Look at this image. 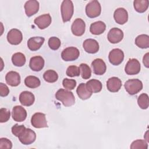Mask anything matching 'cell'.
Masks as SVG:
<instances>
[{"label": "cell", "mask_w": 149, "mask_h": 149, "mask_svg": "<svg viewBox=\"0 0 149 149\" xmlns=\"http://www.w3.org/2000/svg\"><path fill=\"white\" fill-rule=\"evenodd\" d=\"M109 62L115 66L120 65L123 61L124 53L119 48H115L112 49L108 56Z\"/></svg>", "instance_id": "ba28073f"}, {"label": "cell", "mask_w": 149, "mask_h": 149, "mask_svg": "<svg viewBox=\"0 0 149 149\" xmlns=\"http://www.w3.org/2000/svg\"><path fill=\"white\" fill-rule=\"evenodd\" d=\"M148 148L147 143L145 140L138 139L132 142L130 146L132 149H147Z\"/></svg>", "instance_id": "836d02e7"}, {"label": "cell", "mask_w": 149, "mask_h": 149, "mask_svg": "<svg viewBox=\"0 0 149 149\" xmlns=\"http://www.w3.org/2000/svg\"><path fill=\"white\" fill-rule=\"evenodd\" d=\"M91 67L94 73L97 75L104 74L107 70V66L105 62L100 58L94 59L91 63Z\"/></svg>", "instance_id": "5bb4252c"}, {"label": "cell", "mask_w": 149, "mask_h": 149, "mask_svg": "<svg viewBox=\"0 0 149 149\" xmlns=\"http://www.w3.org/2000/svg\"><path fill=\"white\" fill-rule=\"evenodd\" d=\"M51 16L49 13H47L37 17L34 22L40 29L42 30L48 27L51 24Z\"/></svg>", "instance_id": "9a60e30c"}, {"label": "cell", "mask_w": 149, "mask_h": 149, "mask_svg": "<svg viewBox=\"0 0 149 149\" xmlns=\"http://www.w3.org/2000/svg\"><path fill=\"white\" fill-rule=\"evenodd\" d=\"M62 85L65 89L72 90L76 87V81L74 79H69L68 78H65L63 80Z\"/></svg>", "instance_id": "8d00e7d4"}, {"label": "cell", "mask_w": 149, "mask_h": 149, "mask_svg": "<svg viewBox=\"0 0 149 149\" xmlns=\"http://www.w3.org/2000/svg\"><path fill=\"white\" fill-rule=\"evenodd\" d=\"M137 104L140 108L143 109H147L149 106L148 95L146 93L141 94L137 98Z\"/></svg>", "instance_id": "1f68e13d"}, {"label": "cell", "mask_w": 149, "mask_h": 149, "mask_svg": "<svg viewBox=\"0 0 149 149\" xmlns=\"http://www.w3.org/2000/svg\"><path fill=\"white\" fill-rule=\"evenodd\" d=\"M30 69L35 72L41 70L44 66V59L41 56H35L31 58L29 62Z\"/></svg>", "instance_id": "ffe728a7"}, {"label": "cell", "mask_w": 149, "mask_h": 149, "mask_svg": "<svg viewBox=\"0 0 149 149\" xmlns=\"http://www.w3.org/2000/svg\"><path fill=\"white\" fill-rule=\"evenodd\" d=\"M122 87V81L117 77H112L107 81V89L112 93L118 92Z\"/></svg>", "instance_id": "603a6c76"}, {"label": "cell", "mask_w": 149, "mask_h": 149, "mask_svg": "<svg viewBox=\"0 0 149 149\" xmlns=\"http://www.w3.org/2000/svg\"><path fill=\"white\" fill-rule=\"evenodd\" d=\"M101 12V6L98 1H91L86 6V13L90 18H94L99 16Z\"/></svg>", "instance_id": "277c9868"}, {"label": "cell", "mask_w": 149, "mask_h": 149, "mask_svg": "<svg viewBox=\"0 0 149 149\" xmlns=\"http://www.w3.org/2000/svg\"><path fill=\"white\" fill-rule=\"evenodd\" d=\"M125 88L130 95H134L140 92L143 88V83L137 79H130L125 83Z\"/></svg>", "instance_id": "3957f363"}, {"label": "cell", "mask_w": 149, "mask_h": 149, "mask_svg": "<svg viewBox=\"0 0 149 149\" xmlns=\"http://www.w3.org/2000/svg\"><path fill=\"white\" fill-rule=\"evenodd\" d=\"M106 29L105 24L102 21L94 22L90 25V31L94 35H100L102 34Z\"/></svg>", "instance_id": "cb8c5ba5"}, {"label": "cell", "mask_w": 149, "mask_h": 149, "mask_svg": "<svg viewBox=\"0 0 149 149\" xmlns=\"http://www.w3.org/2000/svg\"><path fill=\"white\" fill-rule=\"evenodd\" d=\"M61 11L62 20L64 23L69 22L74 12V6L72 1L65 0L63 1L61 6Z\"/></svg>", "instance_id": "7a4b0ae2"}, {"label": "cell", "mask_w": 149, "mask_h": 149, "mask_svg": "<svg viewBox=\"0 0 149 149\" xmlns=\"http://www.w3.org/2000/svg\"><path fill=\"white\" fill-rule=\"evenodd\" d=\"M123 38V33L120 29L114 27L111 29L107 36L108 41L112 44H116L122 40Z\"/></svg>", "instance_id": "7c38bea8"}, {"label": "cell", "mask_w": 149, "mask_h": 149, "mask_svg": "<svg viewBox=\"0 0 149 149\" xmlns=\"http://www.w3.org/2000/svg\"><path fill=\"white\" fill-rule=\"evenodd\" d=\"M149 55V53L147 52L146 53L144 56H143V64L144 65V66L147 68H148L149 67V59H148V56Z\"/></svg>", "instance_id": "b9f144b4"}, {"label": "cell", "mask_w": 149, "mask_h": 149, "mask_svg": "<svg viewBox=\"0 0 149 149\" xmlns=\"http://www.w3.org/2000/svg\"><path fill=\"white\" fill-rule=\"evenodd\" d=\"M25 13L28 17H30L37 13L39 10V2L36 0L27 1L24 6Z\"/></svg>", "instance_id": "ac0fdd59"}, {"label": "cell", "mask_w": 149, "mask_h": 149, "mask_svg": "<svg viewBox=\"0 0 149 149\" xmlns=\"http://www.w3.org/2000/svg\"><path fill=\"white\" fill-rule=\"evenodd\" d=\"M23 40L22 32L17 29H11L7 34V40L12 45H18Z\"/></svg>", "instance_id": "8fae6325"}, {"label": "cell", "mask_w": 149, "mask_h": 149, "mask_svg": "<svg viewBox=\"0 0 149 149\" xmlns=\"http://www.w3.org/2000/svg\"><path fill=\"white\" fill-rule=\"evenodd\" d=\"M12 147V143L7 138L0 139V148L1 149H10Z\"/></svg>", "instance_id": "ab89813d"}, {"label": "cell", "mask_w": 149, "mask_h": 149, "mask_svg": "<svg viewBox=\"0 0 149 149\" xmlns=\"http://www.w3.org/2000/svg\"><path fill=\"white\" fill-rule=\"evenodd\" d=\"M44 41V38L42 37H31L27 41V47L32 51H37L42 45Z\"/></svg>", "instance_id": "44dd1931"}, {"label": "cell", "mask_w": 149, "mask_h": 149, "mask_svg": "<svg viewBox=\"0 0 149 149\" xmlns=\"http://www.w3.org/2000/svg\"><path fill=\"white\" fill-rule=\"evenodd\" d=\"M135 44L140 48L149 47V36L147 34H140L135 39Z\"/></svg>", "instance_id": "4316f807"}, {"label": "cell", "mask_w": 149, "mask_h": 149, "mask_svg": "<svg viewBox=\"0 0 149 149\" xmlns=\"http://www.w3.org/2000/svg\"><path fill=\"white\" fill-rule=\"evenodd\" d=\"M43 78L48 83H54L58 79V73L54 70H48L43 74Z\"/></svg>", "instance_id": "4dcf8cb0"}, {"label": "cell", "mask_w": 149, "mask_h": 149, "mask_svg": "<svg viewBox=\"0 0 149 149\" xmlns=\"http://www.w3.org/2000/svg\"><path fill=\"white\" fill-rule=\"evenodd\" d=\"M147 133H148V131H147V132L146 133V134H145V135H146V136H147ZM146 139V140H147V142H148V141H149V140H148V137H147Z\"/></svg>", "instance_id": "7bdbcfd3"}, {"label": "cell", "mask_w": 149, "mask_h": 149, "mask_svg": "<svg viewBox=\"0 0 149 149\" xmlns=\"http://www.w3.org/2000/svg\"><path fill=\"white\" fill-rule=\"evenodd\" d=\"M35 101L34 94L28 91L22 92L19 95V101L20 104L26 107H30L33 104Z\"/></svg>", "instance_id": "d6986e66"}, {"label": "cell", "mask_w": 149, "mask_h": 149, "mask_svg": "<svg viewBox=\"0 0 149 149\" xmlns=\"http://www.w3.org/2000/svg\"><path fill=\"white\" fill-rule=\"evenodd\" d=\"M86 87L88 90L92 93H99L102 90V83L101 82L96 79H91L86 83Z\"/></svg>", "instance_id": "484cf974"}, {"label": "cell", "mask_w": 149, "mask_h": 149, "mask_svg": "<svg viewBox=\"0 0 149 149\" xmlns=\"http://www.w3.org/2000/svg\"><path fill=\"white\" fill-rule=\"evenodd\" d=\"M19 141L24 145H29L34 142L36 139V133L30 128H26L18 136Z\"/></svg>", "instance_id": "5b68a950"}, {"label": "cell", "mask_w": 149, "mask_h": 149, "mask_svg": "<svg viewBox=\"0 0 149 149\" xmlns=\"http://www.w3.org/2000/svg\"><path fill=\"white\" fill-rule=\"evenodd\" d=\"M76 93L79 97L83 100L88 99L92 95V93L87 88L86 83H80L78 86L76 90Z\"/></svg>", "instance_id": "d4e9b609"}, {"label": "cell", "mask_w": 149, "mask_h": 149, "mask_svg": "<svg viewBox=\"0 0 149 149\" xmlns=\"http://www.w3.org/2000/svg\"><path fill=\"white\" fill-rule=\"evenodd\" d=\"M12 116L15 121L22 122L26 119L27 117V112L23 107L16 105L12 109Z\"/></svg>", "instance_id": "4fadbf2b"}, {"label": "cell", "mask_w": 149, "mask_h": 149, "mask_svg": "<svg viewBox=\"0 0 149 149\" xmlns=\"http://www.w3.org/2000/svg\"><path fill=\"white\" fill-rule=\"evenodd\" d=\"M85 22L80 18L76 19L71 26L72 32L76 36H81L85 32Z\"/></svg>", "instance_id": "30bf717a"}, {"label": "cell", "mask_w": 149, "mask_h": 149, "mask_svg": "<svg viewBox=\"0 0 149 149\" xmlns=\"http://www.w3.org/2000/svg\"><path fill=\"white\" fill-rule=\"evenodd\" d=\"M26 129L24 125H19L18 124H15L12 127V133L13 135L17 137L23 132Z\"/></svg>", "instance_id": "f35d334b"}, {"label": "cell", "mask_w": 149, "mask_h": 149, "mask_svg": "<svg viewBox=\"0 0 149 149\" xmlns=\"http://www.w3.org/2000/svg\"><path fill=\"white\" fill-rule=\"evenodd\" d=\"M61 44V40L58 37H52L48 40V46L52 50H57L59 49Z\"/></svg>", "instance_id": "d590c367"}, {"label": "cell", "mask_w": 149, "mask_h": 149, "mask_svg": "<svg viewBox=\"0 0 149 149\" xmlns=\"http://www.w3.org/2000/svg\"><path fill=\"white\" fill-rule=\"evenodd\" d=\"M79 50L74 47L66 48L61 53L62 59L66 62L75 61L79 58Z\"/></svg>", "instance_id": "8992f818"}, {"label": "cell", "mask_w": 149, "mask_h": 149, "mask_svg": "<svg viewBox=\"0 0 149 149\" xmlns=\"http://www.w3.org/2000/svg\"><path fill=\"white\" fill-rule=\"evenodd\" d=\"M10 116V112L9 109L2 108L0 109V122L5 123L8 121Z\"/></svg>", "instance_id": "74e56055"}, {"label": "cell", "mask_w": 149, "mask_h": 149, "mask_svg": "<svg viewBox=\"0 0 149 149\" xmlns=\"http://www.w3.org/2000/svg\"><path fill=\"white\" fill-rule=\"evenodd\" d=\"M83 47L84 51L89 54H95L99 50L98 42L92 38L84 40L83 43Z\"/></svg>", "instance_id": "2e32d148"}, {"label": "cell", "mask_w": 149, "mask_h": 149, "mask_svg": "<svg viewBox=\"0 0 149 149\" xmlns=\"http://www.w3.org/2000/svg\"><path fill=\"white\" fill-rule=\"evenodd\" d=\"M80 70L81 77L83 79H88L91 76V70L89 66L86 63H81Z\"/></svg>", "instance_id": "d6a6232c"}, {"label": "cell", "mask_w": 149, "mask_h": 149, "mask_svg": "<svg viewBox=\"0 0 149 149\" xmlns=\"http://www.w3.org/2000/svg\"><path fill=\"white\" fill-rule=\"evenodd\" d=\"M26 59L24 55L21 52H16L12 56V63L18 67L23 66L26 63Z\"/></svg>", "instance_id": "f546056e"}, {"label": "cell", "mask_w": 149, "mask_h": 149, "mask_svg": "<svg viewBox=\"0 0 149 149\" xmlns=\"http://www.w3.org/2000/svg\"><path fill=\"white\" fill-rule=\"evenodd\" d=\"M113 18L118 24H123L127 22L128 13L125 9L123 8H119L115 10Z\"/></svg>", "instance_id": "e0dca14e"}, {"label": "cell", "mask_w": 149, "mask_h": 149, "mask_svg": "<svg viewBox=\"0 0 149 149\" xmlns=\"http://www.w3.org/2000/svg\"><path fill=\"white\" fill-rule=\"evenodd\" d=\"M5 80L8 85L12 87H16L20 83V76L19 73L15 71H10L6 74Z\"/></svg>", "instance_id": "7402d4cb"}, {"label": "cell", "mask_w": 149, "mask_h": 149, "mask_svg": "<svg viewBox=\"0 0 149 149\" xmlns=\"http://www.w3.org/2000/svg\"><path fill=\"white\" fill-rule=\"evenodd\" d=\"M55 98L62 102L65 107H70L74 104L75 98L72 92L60 88L55 94Z\"/></svg>", "instance_id": "6da1fadb"}, {"label": "cell", "mask_w": 149, "mask_h": 149, "mask_svg": "<svg viewBox=\"0 0 149 149\" xmlns=\"http://www.w3.org/2000/svg\"><path fill=\"white\" fill-rule=\"evenodd\" d=\"M66 74L67 76L69 77H74L79 76L80 74V70L79 67L74 65L69 66L66 72Z\"/></svg>", "instance_id": "e575fe53"}, {"label": "cell", "mask_w": 149, "mask_h": 149, "mask_svg": "<svg viewBox=\"0 0 149 149\" xmlns=\"http://www.w3.org/2000/svg\"><path fill=\"white\" fill-rule=\"evenodd\" d=\"M31 123L35 128L48 127L45 115L41 112L35 113L31 118Z\"/></svg>", "instance_id": "52a82bcc"}, {"label": "cell", "mask_w": 149, "mask_h": 149, "mask_svg": "<svg viewBox=\"0 0 149 149\" xmlns=\"http://www.w3.org/2000/svg\"><path fill=\"white\" fill-rule=\"evenodd\" d=\"M25 85L30 88H35L40 86V79L34 76H28L24 79Z\"/></svg>", "instance_id": "83f0119b"}, {"label": "cell", "mask_w": 149, "mask_h": 149, "mask_svg": "<svg viewBox=\"0 0 149 149\" xmlns=\"http://www.w3.org/2000/svg\"><path fill=\"white\" fill-rule=\"evenodd\" d=\"M140 63L139 61L134 58L130 59L127 62L125 71L128 75H134L138 74L140 71Z\"/></svg>", "instance_id": "9c48e42d"}, {"label": "cell", "mask_w": 149, "mask_h": 149, "mask_svg": "<svg viewBox=\"0 0 149 149\" xmlns=\"http://www.w3.org/2000/svg\"><path fill=\"white\" fill-rule=\"evenodd\" d=\"M9 93V89L8 87L4 83H0V95L1 97H6Z\"/></svg>", "instance_id": "60d3db41"}, {"label": "cell", "mask_w": 149, "mask_h": 149, "mask_svg": "<svg viewBox=\"0 0 149 149\" xmlns=\"http://www.w3.org/2000/svg\"><path fill=\"white\" fill-rule=\"evenodd\" d=\"M135 10L139 13H144L148 7V0H135L133 2Z\"/></svg>", "instance_id": "f1b7e54d"}]
</instances>
